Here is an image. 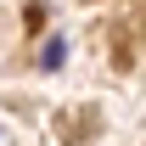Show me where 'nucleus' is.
Returning <instances> with one entry per match:
<instances>
[{"mask_svg":"<svg viewBox=\"0 0 146 146\" xmlns=\"http://www.w3.org/2000/svg\"><path fill=\"white\" fill-rule=\"evenodd\" d=\"M45 68H62V39H45V56H39Z\"/></svg>","mask_w":146,"mask_h":146,"instance_id":"f257e3e1","label":"nucleus"}]
</instances>
